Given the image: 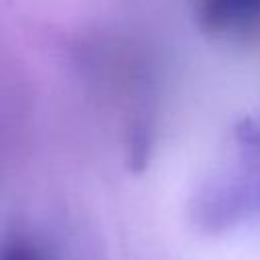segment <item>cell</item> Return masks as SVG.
I'll return each mask as SVG.
<instances>
[{
  "label": "cell",
  "instance_id": "1",
  "mask_svg": "<svg viewBox=\"0 0 260 260\" xmlns=\"http://www.w3.org/2000/svg\"><path fill=\"white\" fill-rule=\"evenodd\" d=\"M0 260H53V256L35 242L18 240L0 250Z\"/></svg>",
  "mask_w": 260,
  "mask_h": 260
}]
</instances>
